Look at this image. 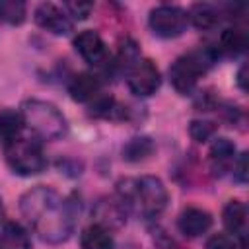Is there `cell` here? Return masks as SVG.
Wrapping results in <instances>:
<instances>
[{
	"instance_id": "1",
	"label": "cell",
	"mask_w": 249,
	"mask_h": 249,
	"mask_svg": "<svg viewBox=\"0 0 249 249\" xmlns=\"http://www.w3.org/2000/svg\"><path fill=\"white\" fill-rule=\"evenodd\" d=\"M19 210L33 231L47 243H62L70 237L80 214L74 195L62 196L51 187H33L19 198Z\"/></svg>"
},
{
	"instance_id": "2",
	"label": "cell",
	"mask_w": 249,
	"mask_h": 249,
	"mask_svg": "<svg viewBox=\"0 0 249 249\" xmlns=\"http://www.w3.org/2000/svg\"><path fill=\"white\" fill-rule=\"evenodd\" d=\"M119 198L126 208L136 210L144 218L160 216L169 200L167 189L161 179L144 175L140 179H124L119 183Z\"/></svg>"
},
{
	"instance_id": "3",
	"label": "cell",
	"mask_w": 249,
	"mask_h": 249,
	"mask_svg": "<svg viewBox=\"0 0 249 249\" xmlns=\"http://www.w3.org/2000/svg\"><path fill=\"white\" fill-rule=\"evenodd\" d=\"M19 115L23 124L33 132V136L41 140H58L66 134V119L64 115L49 101L43 99H27L21 103Z\"/></svg>"
},
{
	"instance_id": "4",
	"label": "cell",
	"mask_w": 249,
	"mask_h": 249,
	"mask_svg": "<svg viewBox=\"0 0 249 249\" xmlns=\"http://www.w3.org/2000/svg\"><path fill=\"white\" fill-rule=\"evenodd\" d=\"M216 56H218V51L216 49H210V47H204V49H196V51H191L183 56H179L171 66H169V80H171V86L187 95L195 89L198 78L202 74L208 72V68L216 62Z\"/></svg>"
},
{
	"instance_id": "5",
	"label": "cell",
	"mask_w": 249,
	"mask_h": 249,
	"mask_svg": "<svg viewBox=\"0 0 249 249\" xmlns=\"http://www.w3.org/2000/svg\"><path fill=\"white\" fill-rule=\"evenodd\" d=\"M2 150H4L6 163L18 175H23V177L37 175L47 167V158L35 136L21 134L10 144L2 146Z\"/></svg>"
},
{
	"instance_id": "6",
	"label": "cell",
	"mask_w": 249,
	"mask_h": 249,
	"mask_svg": "<svg viewBox=\"0 0 249 249\" xmlns=\"http://www.w3.org/2000/svg\"><path fill=\"white\" fill-rule=\"evenodd\" d=\"M148 23H150V29L158 37L171 39V37H179L187 29L189 18L185 10L171 6V4H161L150 12Z\"/></svg>"
},
{
	"instance_id": "7",
	"label": "cell",
	"mask_w": 249,
	"mask_h": 249,
	"mask_svg": "<svg viewBox=\"0 0 249 249\" xmlns=\"http://www.w3.org/2000/svg\"><path fill=\"white\" fill-rule=\"evenodd\" d=\"M126 82L134 95L148 97L158 91L161 84V76L158 66L150 58H138L128 70H126Z\"/></svg>"
},
{
	"instance_id": "8",
	"label": "cell",
	"mask_w": 249,
	"mask_h": 249,
	"mask_svg": "<svg viewBox=\"0 0 249 249\" xmlns=\"http://www.w3.org/2000/svg\"><path fill=\"white\" fill-rule=\"evenodd\" d=\"M74 47L80 53V56L88 64H91L93 68H105L109 64V60H111L109 51H107L101 35L97 31H93V29L80 31L74 37Z\"/></svg>"
},
{
	"instance_id": "9",
	"label": "cell",
	"mask_w": 249,
	"mask_h": 249,
	"mask_svg": "<svg viewBox=\"0 0 249 249\" xmlns=\"http://www.w3.org/2000/svg\"><path fill=\"white\" fill-rule=\"evenodd\" d=\"M35 23L41 29L51 31L54 35H66L74 27V21L64 12V8H58V6L51 4V2H45V4L37 6V10H35Z\"/></svg>"
},
{
	"instance_id": "10",
	"label": "cell",
	"mask_w": 249,
	"mask_h": 249,
	"mask_svg": "<svg viewBox=\"0 0 249 249\" xmlns=\"http://www.w3.org/2000/svg\"><path fill=\"white\" fill-rule=\"evenodd\" d=\"M224 226L233 237H237V247L247 249V208L241 200H230L222 214Z\"/></svg>"
},
{
	"instance_id": "11",
	"label": "cell",
	"mask_w": 249,
	"mask_h": 249,
	"mask_svg": "<svg viewBox=\"0 0 249 249\" xmlns=\"http://www.w3.org/2000/svg\"><path fill=\"white\" fill-rule=\"evenodd\" d=\"M126 206L123 204V200L119 196H113V198H103L95 204L93 208V218L97 220L95 224L107 228L109 231L111 230H117L121 228L124 222H126Z\"/></svg>"
},
{
	"instance_id": "12",
	"label": "cell",
	"mask_w": 249,
	"mask_h": 249,
	"mask_svg": "<svg viewBox=\"0 0 249 249\" xmlns=\"http://www.w3.org/2000/svg\"><path fill=\"white\" fill-rule=\"evenodd\" d=\"M212 226V216L202 208H185L177 218V228L187 237H198L206 233Z\"/></svg>"
},
{
	"instance_id": "13",
	"label": "cell",
	"mask_w": 249,
	"mask_h": 249,
	"mask_svg": "<svg viewBox=\"0 0 249 249\" xmlns=\"http://www.w3.org/2000/svg\"><path fill=\"white\" fill-rule=\"evenodd\" d=\"M208 160H210V169L214 171V175H224L228 171H231L233 161H235V144L230 138H216L210 146L208 152Z\"/></svg>"
},
{
	"instance_id": "14",
	"label": "cell",
	"mask_w": 249,
	"mask_h": 249,
	"mask_svg": "<svg viewBox=\"0 0 249 249\" xmlns=\"http://www.w3.org/2000/svg\"><path fill=\"white\" fill-rule=\"evenodd\" d=\"M68 91L74 101H80V103L93 101L101 93V78L91 72H80L70 80Z\"/></svg>"
},
{
	"instance_id": "15",
	"label": "cell",
	"mask_w": 249,
	"mask_h": 249,
	"mask_svg": "<svg viewBox=\"0 0 249 249\" xmlns=\"http://www.w3.org/2000/svg\"><path fill=\"white\" fill-rule=\"evenodd\" d=\"M80 245L82 249H115L111 231L99 224H91L82 231Z\"/></svg>"
},
{
	"instance_id": "16",
	"label": "cell",
	"mask_w": 249,
	"mask_h": 249,
	"mask_svg": "<svg viewBox=\"0 0 249 249\" xmlns=\"http://www.w3.org/2000/svg\"><path fill=\"white\" fill-rule=\"evenodd\" d=\"M0 249H31L29 233L16 222H6L0 228Z\"/></svg>"
},
{
	"instance_id": "17",
	"label": "cell",
	"mask_w": 249,
	"mask_h": 249,
	"mask_svg": "<svg viewBox=\"0 0 249 249\" xmlns=\"http://www.w3.org/2000/svg\"><path fill=\"white\" fill-rule=\"evenodd\" d=\"M23 128H25V124L18 111H14V109L0 111V146H6L12 140H16L18 136H21Z\"/></svg>"
},
{
	"instance_id": "18",
	"label": "cell",
	"mask_w": 249,
	"mask_h": 249,
	"mask_svg": "<svg viewBox=\"0 0 249 249\" xmlns=\"http://www.w3.org/2000/svg\"><path fill=\"white\" fill-rule=\"evenodd\" d=\"M247 43H249V39H247V33L243 29H239V27H228V29L222 31L220 45H218L216 51H222L228 56H237V54L245 53Z\"/></svg>"
},
{
	"instance_id": "19",
	"label": "cell",
	"mask_w": 249,
	"mask_h": 249,
	"mask_svg": "<svg viewBox=\"0 0 249 249\" xmlns=\"http://www.w3.org/2000/svg\"><path fill=\"white\" fill-rule=\"evenodd\" d=\"M187 18L193 21L195 27L208 31V29H214L220 23V10L216 6H212V4L198 2V4H193V8L187 14Z\"/></svg>"
},
{
	"instance_id": "20",
	"label": "cell",
	"mask_w": 249,
	"mask_h": 249,
	"mask_svg": "<svg viewBox=\"0 0 249 249\" xmlns=\"http://www.w3.org/2000/svg\"><path fill=\"white\" fill-rule=\"evenodd\" d=\"M154 150H156V144L150 136H134L123 146V160L136 163V161L150 158Z\"/></svg>"
},
{
	"instance_id": "21",
	"label": "cell",
	"mask_w": 249,
	"mask_h": 249,
	"mask_svg": "<svg viewBox=\"0 0 249 249\" xmlns=\"http://www.w3.org/2000/svg\"><path fill=\"white\" fill-rule=\"evenodd\" d=\"M27 14L25 2L21 0H0V19L10 23V25H19L23 23Z\"/></svg>"
},
{
	"instance_id": "22",
	"label": "cell",
	"mask_w": 249,
	"mask_h": 249,
	"mask_svg": "<svg viewBox=\"0 0 249 249\" xmlns=\"http://www.w3.org/2000/svg\"><path fill=\"white\" fill-rule=\"evenodd\" d=\"M140 58V53H138V45L132 41V39H124L123 43H121V47H119V54H117V66L119 68H124V70H128L136 60Z\"/></svg>"
},
{
	"instance_id": "23",
	"label": "cell",
	"mask_w": 249,
	"mask_h": 249,
	"mask_svg": "<svg viewBox=\"0 0 249 249\" xmlns=\"http://www.w3.org/2000/svg\"><path fill=\"white\" fill-rule=\"evenodd\" d=\"M216 132V124L210 121H193L189 124V134L195 142H206L214 136Z\"/></svg>"
},
{
	"instance_id": "24",
	"label": "cell",
	"mask_w": 249,
	"mask_h": 249,
	"mask_svg": "<svg viewBox=\"0 0 249 249\" xmlns=\"http://www.w3.org/2000/svg\"><path fill=\"white\" fill-rule=\"evenodd\" d=\"M93 4L91 2H66L64 12L70 16V19H84L89 16Z\"/></svg>"
},
{
	"instance_id": "25",
	"label": "cell",
	"mask_w": 249,
	"mask_h": 249,
	"mask_svg": "<svg viewBox=\"0 0 249 249\" xmlns=\"http://www.w3.org/2000/svg\"><path fill=\"white\" fill-rule=\"evenodd\" d=\"M206 249H239L237 241L226 233H214L206 241Z\"/></svg>"
},
{
	"instance_id": "26",
	"label": "cell",
	"mask_w": 249,
	"mask_h": 249,
	"mask_svg": "<svg viewBox=\"0 0 249 249\" xmlns=\"http://www.w3.org/2000/svg\"><path fill=\"white\" fill-rule=\"evenodd\" d=\"M231 169H233L235 181L241 183V185H245V183H247V177H249V171H247V154H245V152H241V154L235 158Z\"/></svg>"
},
{
	"instance_id": "27",
	"label": "cell",
	"mask_w": 249,
	"mask_h": 249,
	"mask_svg": "<svg viewBox=\"0 0 249 249\" xmlns=\"http://www.w3.org/2000/svg\"><path fill=\"white\" fill-rule=\"evenodd\" d=\"M237 86L241 91H247V64H243L237 72Z\"/></svg>"
},
{
	"instance_id": "28",
	"label": "cell",
	"mask_w": 249,
	"mask_h": 249,
	"mask_svg": "<svg viewBox=\"0 0 249 249\" xmlns=\"http://www.w3.org/2000/svg\"><path fill=\"white\" fill-rule=\"evenodd\" d=\"M6 224V212H4V204H2V198H0V228Z\"/></svg>"
}]
</instances>
